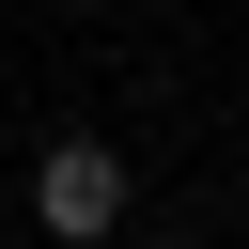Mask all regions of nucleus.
Here are the masks:
<instances>
[{"label": "nucleus", "mask_w": 249, "mask_h": 249, "mask_svg": "<svg viewBox=\"0 0 249 249\" xmlns=\"http://www.w3.org/2000/svg\"><path fill=\"white\" fill-rule=\"evenodd\" d=\"M156 249H187V233H156Z\"/></svg>", "instance_id": "2"}, {"label": "nucleus", "mask_w": 249, "mask_h": 249, "mask_svg": "<svg viewBox=\"0 0 249 249\" xmlns=\"http://www.w3.org/2000/svg\"><path fill=\"white\" fill-rule=\"evenodd\" d=\"M31 218H47L62 249L124 233V156H109V140H47V171H31Z\"/></svg>", "instance_id": "1"}]
</instances>
